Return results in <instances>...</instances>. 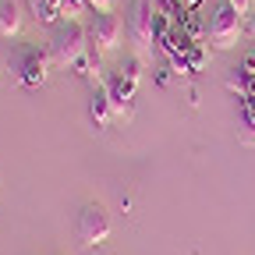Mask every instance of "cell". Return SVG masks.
<instances>
[{
  "mask_svg": "<svg viewBox=\"0 0 255 255\" xmlns=\"http://www.w3.org/2000/svg\"><path fill=\"white\" fill-rule=\"evenodd\" d=\"M89 53V28L82 21H60L53 39H50V57L57 68H75V64Z\"/></svg>",
  "mask_w": 255,
  "mask_h": 255,
  "instance_id": "obj_1",
  "label": "cell"
},
{
  "mask_svg": "<svg viewBox=\"0 0 255 255\" xmlns=\"http://www.w3.org/2000/svg\"><path fill=\"white\" fill-rule=\"evenodd\" d=\"M128 36L135 43V53L142 60H152L156 46V7L152 0H131V14H128Z\"/></svg>",
  "mask_w": 255,
  "mask_h": 255,
  "instance_id": "obj_2",
  "label": "cell"
},
{
  "mask_svg": "<svg viewBox=\"0 0 255 255\" xmlns=\"http://www.w3.org/2000/svg\"><path fill=\"white\" fill-rule=\"evenodd\" d=\"M245 36V14H238L227 0L213 7V18H209V43L213 50H231L238 46V39Z\"/></svg>",
  "mask_w": 255,
  "mask_h": 255,
  "instance_id": "obj_3",
  "label": "cell"
},
{
  "mask_svg": "<svg viewBox=\"0 0 255 255\" xmlns=\"http://www.w3.org/2000/svg\"><path fill=\"white\" fill-rule=\"evenodd\" d=\"M50 68H53L50 50H43V46H25V50H21V60H18V85H21V89H39V85L50 78Z\"/></svg>",
  "mask_w": 255,
  "mask_h": 255,
  "instance_id": "obj_4",
  "label": "cell"
},
{
  "mask_svg": "<svg viewBox=\"0 0 255 255\" xmlns=\"http://www.w3.org/2000/svg\"><path fill=\"white\" fill-rule=\"evenodd\" d=\"M75 231H78V241H82L85 248H96V245L110 241V220H107V209L96 206V202H89V206L78 213Z\"/></svg>",
  "mask_w": 255,
  "mask_h": 255,
  "instance_id": "obj_5",
  "label": "cell"
},
{
  "mask_svg": "<svg viewBox=\"0 0 255 255\" xmlns=\"http://www.w3.org/2000/svg\"><path fill=\"white\" fill-rule=\"evenodd\" d=\"M89 28V43L100 50L103 57L107 53H114L117 46H121V32H124V25H121V18L110 11V14H92V21L85 25Z\"/></svg>",
  "mask_w": 255,
  "mask_h": 255,
  "instance_id": "obj_6",
  "label": "cell"
},
{
  "mask_svg": "<svg viewBox=\"0 0 255 255\" xmlns=\"http://www.w3.org/2000/svg\"><path fill=\"white\" fill-rule=\"evenodd\" d=\"M89 117H92L96 128H107V124L114 121V103H110V89H107V82L96 85L92 100H89Z\"/></svg>",
  "mask_w": 255,
  "mask_h": 255,
  "instance_id": "obj_7",
  "label": "cell"
},
{
  "mask_svg": "<svg viewBox=\"0 0 255 255\" xmlns=\"http://www.w3.org/2000/svg\"><path fill=\"white\" fill-rule=\"evenodd\" d=\"M21 32V4L18 0H0V36L14 39Z\"/></svg>",
  "mask_w": 255,
  "mask_h": 255,
  "instance_id": "obj_8",
  "label": "cell"
},
{
  "mask_svg": "<svg viewBox=\"0 0 255 255\" xmlns=\"http://www.w3.org/2000/svg\"><path fill=\"white\" fill-rule=\"evenodd\" d=\"M223 85H227L231 92H238V96H255V75H248L241 68H231L227 78H223Z\"/></svg>",
  "mask_w": 255,
  "mask_h": 255,
  "instance_id": "obj_9",
  "label": "cell"
},
{
  "mask_svg": "<svg viewBox=\"0 0 255 255\" xmlns=\"http://www.w3.org/2000/svg\"><path fill=\"white\" fill-rule=\"evenodd\" d=\"M142 68H145V60H142L138 53H131V57H124V60H121V68H117V75L138 85V82H142Z\"/></svg>",
  "mask_w": 255,
  "mask_h": 255,
  "instance_id": "obj_10",
  "label": "cell"
},
{
  "mask_svg": "<svg viewBox=\"0 0 255 255\" xmlns=\"http://www.w3.org/2000/svg\"><path fill=\"white\" fill-rule=\"evenodd\" d=\"M28 11H32V18L43 21V25H57L53 14H50V0H28Z\"/></svg>",
  "mask_w": 255,
  "mask_h": 255,
  "instance_id": "obj_11",
  "label": "cell"
},
{
  "mask_svg": "<svg viewBox=\"0 0 255 255\" xmlns=\"http://www.w3.org/2000/svg\"><path fill=\"white\" fill-rule=\"evenodd\" d=\"M89 7H92L96 14H110V11H114V0H89Z\"/></svg>",
  "mask_w": 255,
  "mask_h": 255,
  "instance_id": "obj_12",
  "label": "cell"
},
{
  "mask_svg": "<svg viewBox=\"0 0 255 255\" xmlns=\"http://www.w3.org/2000/svg\"><path fill=\"white\" fill-rule=\"evenodd\" d=\"M241 71H248V75H255V50L241 57Z\"/></svg>",
  "mask_w": 255,
  "mask_h": 255,
  "instance_id": "obj_13",
  "label": "cell"
},
{
  "mask_svg": "<svg viewBox=\"0 0 255 255\" xmlns=\"http://www.w3.org/2000/svg\"><path fill=\"white\" fill-rule=\"evenodd\" d=\"M50 14L53 21H64V0H50Z\"/></svg>",
  "mask_w": 255,
  "mask_h": 255,
  "instance_id": "obj_14",
  "label": "cell"
},
{
  "mask_svg": "<svg viewBox=\"0 0 255 255\" xmlns=\"http://www.w3.org/2000/svg\"><path fill=\"white\" fill-rule=\"evenodd\" d=\"M227 4H231L238 14H248V11H252V0H227Z\"/></svg>",
  "mask_w": 255,
  "mask_h": 255,
  "instance_id": "obj_15",
  "label": "cell"
},
{
  "mask_svg": "<svg viewBox=\"0 0 255 255\" xmlns=\"http://www.w3.org/2000/svg\"><path fill=\"white\" fill-rule=\"evenodd\" d=\"M174 7H181V11L188 7V11H191V7H199V0H174Z\"/></svg>",
  "mask_w": 255,
  "mask_h": 255,
  "instance_id": "obj_16",
  "label": "cell"
},
{
  "mask_svg": "<svg viewBox=\"0 0 255 255\" xmlns=\"http://www.w3.org/2000/svg\"><path fill=\"white\" fill-rule=\"evenodd\" d=\"M245 32H248V36H252V39H255V14H252V18H248V21H245Z\"/></svg>",
  "mask_w": 255,
  "mask_h": 255,
  "instance_id": "obj_17",
  "label": "cell"
},
{
  "mask_svg": "<svg viewBox=\"0 0 255 255\" xmlns=\"http://www.w3.org/2000/svg\"><path fill=\"white\" fill-rule=\"evenodd\" d=\"M0 71H4V53H0Z\"/></svg>",
  "mask_w": 255,
  "mask_h": 255,
  "instance_id": "obj_18",
  "label": "cell"
}]
</instances>
